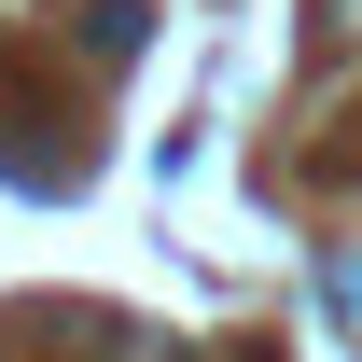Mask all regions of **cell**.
<instances>
[{"label":"cell","mask_w":362,"mask_h":362,"mask_svg":"<svg viewBox=\"0 0 362 362\" xmlns=\"http://www.w3.org/2000/svg\"><path fill=\"white\" fill-rule=\"evenodd\" d=\"M112 349H126V362H181V349H168V334H112Z\"/></svg>","instance_id":"cell-1"},{"label":"cell","mask_w":362,"mask_h":362,"mask_svg":"<svg viewBox=\"0 0 362 362\" xmlns=\"http://www.w3.org/2000/svg\"><path fill=\"white\" fill-rule=\"evenodd\" d=\"M334 307H349V320H362V265H334Z\"/></svg>","instance_id":"cell-2"}]
</instances>
